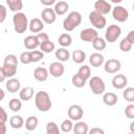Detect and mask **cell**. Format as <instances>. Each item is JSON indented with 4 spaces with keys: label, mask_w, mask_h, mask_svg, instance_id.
Here are the masks:
<instances>
[{
    "label": "cell",
    "mask_w": 134,
    "mask_h": 134,
    "mask_svg": "<svg viewBox=\"0 0 134 134\" xmlns=\"http://www.w3.org/2000/svg\"><path fill=\"white\" fill-rule=\"evenodd\" d=\"M121 68V63L120 61L116 60V59H109L105 65H104V69L107 73H116L119 69Z\"/></svg>",
    "instance_id": "9"
},
{
    "label": "cell",
    "mask_w": 134,
    "mask_h": 134,
    "mask_svg": "<svg viewBox=\"0 0 134 134\" xmlns=\"http://www.w3.org/2000/svg\"><path fill=\"white\" fill-rule=\"evenodd\" d=\"M68 9H69V4L66 1H59V2H55L54 3L53 10L59 16H62V15L66 14Z\"/></svg>",
    "instance_id": "20"
},
{
    "label": "cell",
    "mask_w": 134,
    "mask_h": 134,
    "mask_svg": "<svg viewBox=\"0 0 134 134\" xmlns=\"http://www.w3.org/2000/svg\"><path fill=\"white\" fill-rule=\"evenodd\" d=\"M65 71V68H64V65L61 63V62H53L49 65V69H48V72L54 76V77H60L63 75Z\"/></svg>",
    "instance_id": "13"
},
{
    "label": "cell",
    "mask_w": 134,
    "mask_h": 134,
    "mask_svg": "<svg viewBox=\"0 0 134 134\" xmlns=\"http://www.w3.org/2000/svg\"><path fill=\"white\" fill-rule=\"evenodd\" d=\"M39 124V120L36 116H28L25 120V128L27 131H34Z\"/></svg>",
    "instance_id": "29"
},
{
    "label": "cell",
    "mask_w": 134,
    "mask_h": 134,
    "mask_svg": "<svg viewBox=\"0 0 134 134\" xmlns=\"http://www.w3.org/2000/svg\"><path fill=\"white\" fill-rule=\"evenodd\" d=\"M40 2L45 6H51L57 2V0H40Z\"/></svg>",
    "instance_id": "48"
},
{
    "label": "cell",
    "mask_w": 134,
    "mask_h": 134,
    "mask_svg": "<svg viewBox=\"0 0 134 134\" xmlns=\"http://www.w3.org/2000/svg\"><path fill=\"white\" fill-rule=\"evenodd\" d=\"M92 45H93V48H94L95 50H97V51H102V50H104V49L106 48V46H107V42H106L105 39L97 37V38L92 42Z\"/></svg>",
    "instance_id": "31"
},
{
    "label": "cell",
    "mask_w": 134,
    "mask_h": 134,
    "mask_svg": "<svg viewBox=\"0 0 134 134\" xmlns=\"http://www.w3.org/2000/svg\"><path fill=\"white\" fill-rule=\"evenodd\" d=\"M126 39H127L130 43L134 44V30H131V31L128 34V36L126 37Z\"/></svg>",
    "instance_id": "49"
},
{
    "label": "cell",
    "mask_w": 134,
    "mask_h": 134,
    "mask_svg": "<svg viewBox=\"0 0 134 134\" xmlns=\"http://www.w3.org/2000/svg\"><path fill=\"white\" fill-rule=\"evenodd\" d=\"M122 96L124 98L129 102V103H133L134 102V88L133 87H128L125 89V91L122 92Z\"/></svg>",
    "instance_id": "36"
},
{
    "label": "cell",
    "mask_w": 134,
    "mask_h": 134,
    "mask_svg": "<svg viewBox=\"0 0 134 134\" xmlns=\"http://www.w3.org/2000/svg\"><path fill=\"white\" fill-rule=\"evenodd\" d=\"M71 82H72L73 86L76 87V88H82V87H84L85 84H86V80H84L79 73H75V74L72 76Z\"/></svg>",
    "instance_id": "34"
},
{
    "label": "cell",
    "mask_w": 134,
    "mask_h": 134,
    "mask_svg": "<svg viewBox=\"0 0 134 134\" xmlns=\"http://www.w3.org/2000/svg\"><path fill=\"white\" fill-rule=\"evenodd\" d=\"M132 46H133V44L130 43L126 38H124V39L120 41V43H119V48H120V50L124 51V52L130 51V50L132 49Z\"/></svg>",
    "instance_id": "40"
},
{
    "label": "cell",
    "mask_w": 134,
    "mask_h": 134,
    "mask_svg": "<svg viewBox=\"0 0 134 134\" xmlns=\"http://www.w3.org/2000/svg\"><path fill=\"white\" fill-rule=\"evenodd\" d=\"M34 96V88L32 87H24L22 89L19 90V97L21 100L27 102L29 99H31V97Z\"/></svg>",
    "instance_id": "18"
},
{
    "label": "cell",
    "mask_w": 134,
    "mask_h": 134,
    "mask_svg": "<svg viewBox=\"0 0 134 134\" xmlns=\"http://www.w3.org/2000/svg\"><path fill=\"white\" fill-rule=\"evenodd\" d=\"M112 6L106 0H96L94 3V10L99 13L100 15H107L111 12Z\"/></svg>",
    "instance_id": "10"
},
{
    "label": "cell",
    "mask_w": 134,
    "mask_h": 134,
    "mask_svg": "<svg viewBox=\"0 0 134 134\" xmlns=\"http://www.w3.org/2000/svg\"><path fill=\"white\" fill-rule=\"evenodd\" d=\"M112 16H113V18L116 21H118V22H125L129 18V12L124 6L116 5L115 7L112 8Z\"/></svg>",
    "instance_id": "7"
},
{
    "label": "cell",
    "mask_w": 134,
    "mask_h": 134,
    "mask_svg": "<svg viewBox=\"0 0 134 134\" xmlns=\"http://www.w3.org/2000/svg\"><path fill=\"white\" fill-rule=\"evenodd\" d=\"M41 17H42V21L46 24H52L57 20V14L54 13L53 8L50 7L44 8L41 13Z\"/></svg>",
    "instance_id": "11"
},
{
    "label": "cell",
    "mask_w": 134,
    "mask_h": 134,
    "mask_svg": "<svg viewBox=\"0 0 134 134\" xmlns=\"http://www.w3.org/2000/svg\"><path fill=\"white\" fill-rule=\"evenodd\" d=\"M73 128V124L71 119H64L61 124V131L64 133H69L70 131H72Z\"/></svg>",
    "instance_id": "38"
},
{
    "label": "cell",
    "mask_w": 134,
    "mask_h": 134,
    "mask_svg": "<svg viewBox=\"0 0 134 134\" xmlns=\"http://www.w3.org/2000/svg\"><path fill=\"white\" fill-rule=\"evenodd\" d=\"M48 70L44 67H37L34 71V77L39 82H45L48 79Z\"/></svg>",
    "instance_id": "17"
},
{
    "label": "cell",
    "mask_w": 134,
    "mask_h": 134,
    "mask_svg": "<svg viewBox=\"0 0 134 134\" xmlns=\"http://www.w3.org/2000/svg\"><path fill=\"white\" fill-rule=\"evenodd\" d=\"M5 87L7 89L8 92L10 93H16L20 90L21 88V84H20V81L18 79H15V77H9V80L6 82L5 84Z\"/></svg>",
    "instance_id": "16"
},
{
    "label": "cell",
    "mask_w": 134,
    "mask_h": 134,
    "mask_svg": "<svg viewBox=\"0 0 134 134\" xmlns=\"http://www.w3.org/2000/svg\"><path fill=\"white\" fill-rule=\"evenodd\" d=\"M43 58H44V52H42L41 50H32V51H30V62L31 63L39 62Z\"/></svg>",
    "instance_id": "39"
},
{
    "label": "cell",
    "mask_w": 134,
    "mask_h": 134,
    "mask_svg": "<svg viewBox=\"0 0 134 134\" xmlns=\"http://www.w3.org/2000/svg\"><path fill=\"white\" fill-rule=\"evenodd\" d=\"M117 100H118V97L113 92H106L103 95V102L107 106H114V105H116Z\"/></svg>",
    "instance_id": "22"
},
{
    "label": "cell",
    "mask_w": 134,
    "mask_h": 134,
    "mask_svg": "<svg viewBox=\"0 0 134 134\" xmlns=\"http://www.w3.org/2000/svg\"><path fill=\"white\" fill-rule=\"evenodd\" d=\"M89 63L92 67H99L104 63V55L99 52H94L89 57Z\"/></svg>",
    "instance_id": "19"
},
{
    "label": "cell",
    "mask_w": 134,
    "mask_h": 134,
    "mask_svg": "<svg viewBox=\"0 0 134 134\" xmlns=\"http://www.w3.org/2000/svg\"><path fill=\"white\" fill-rule=\"evenodd\" d=\"M6 3L8 5V8L14 13L20 12L23 8L22 0H6Z\"/></svg>",
    "instance_id": "26"
},
{
    "label": "cell",
    "mask_w": 134,
    "mask_h": 134,
    "mask_svg": "<svg viewBox=\"0 0 134 134\" xmlns=\"http://www.w3.org/2000/svg\"><path fill=\"white\" fill-rule=\"evenodd\" d=\"M54 54H55V58L59 60V62H66L70 58V53H69V51L65 47L57 49Z\"/></svg>",
    "instance_id": "23"
},
{
    "label": "cell",
    "mask_w": 134,
    "mask_h": 134,
    "mask_svg": "<svg viewBox=\"0 0 134 134\" xmlns=\"http://www.w3.org/2000/svg\"><path fill=\"white\" fill-rule=\"evenodd\" d=\"M77 73H79L84 80L87 81V80L90 77V75H91V69H90V67H89L88 65H83V66L80 67Z\"/></svg>",
    "instance_id": "35"
},
{
    "label": "cell",
    "mask_w": 134,
    "mask_h": 134,
    "mask_svg": "<svg viewBox=\"0 0 134 134\" xmlns=\"http://www.w3.org/2000/svg\"><path fill=\"white\" fill-rule=\"evenodd\" d=\"M3 64H7V65H15V66H18V59L15 54H7L5 58H4V61H3Z\"/></svg>",
    "instance_id": "41"
},
{
    "label": "cell",
    "mask_w": 134,
    "mask_h": 134,
    "mask_svg": "<svg viewBox=\"0 0 134 134\" xmlns=\"http://www.w3.org/2000/svg\"><path fill=\"white\" fill-rule=\"evenodd\" d=\"M5 133H6L5 122H0V134H5Z\"/></svg>",
    "instance_id": "50"
},
{
    "label": "cell",
    "mask_w": 134,
    "mask_h": 134,
    "mask_svg": "<svg viewBox=\"0 0 134 134\" xmlns=\"http://www.w3.org/2000/svg\"><path fill=\"white\" fill-rule=\"evenodd\" d=\"M39 45H40V43L37 40L36 36H28L24 39V46H25V48H27L29 50L36 49L37 47H39Z\"/></svg>",
    "instance_id": "21"
},
{
    "label": "cell",
    "mask_w": 134,
    "mask_h": 134,
    "mask_svg": "<svg viewBox=\"0 0 134 134\" xmlns=\"http://www.w3.org/2000/svg\"><path fill=\"white\" fill-rule=\"evenodd\" d=\"M2 68H3L4 74H5L6 77H13L16 74V72H17V66H15V65L3 64Z\"/></svg>",
    "instance_id": "32"
},
{
    "label": "cell",
    "mask_w": 134,
    "mask_h": 134,
    "mask_svg": "<svg viewBox=\"0 0 134 134\" xmlns=\"http://www.w3.org/2000/svg\"><path fill=\"white\" fill-rule=\"evenodd\" d=\"M120 34H121V28L118 25L115 24L109 25L105 32V40L109 43H114L119 38Z\"/></svg>",
    "instance_id": "5"
},
{
    "label": "cell",
    "mask_w": 134,
    "mask_h": 134,
    "mask_svg": "<svg viewBox=\"0 0 134 134\" xmlns=\"http://www.w3.org/2000/svg\"><path fill=\"white\" fill-rule=\"evenodd\" d=\"M128 84V79L124 74H117L112 79V86L115 89H122L127 86Z\"/></svg>",
    "instance_id": "15"
},
{
    "label": "cell",
    "mask_w": 134,
    "mask_h": 134,
    "mask_svg": "<svg viewBox=\"0 0 134 134\" xmlns=\"http://www.w3.org/2000/svg\"><path fill=\"white\" fill-rule=\"evenodd\" d=\"M43 28H44V23L39 18H34L28 23V29L34 34H38V32L42 31Z\"/></svg>",
    "instance_id": "14"
},
{
    "label": "cell",
    "mask_w": 134,
    "mask_h": 134,
    "mask_svg": "<svg viewBox=\"0 0 134 134\" xmlns=\"http://www.w3.org/2000/svg\"><path fill=\"white\" fill-rule=\"evenodd\" d=\"M13 22H14V29L17 34H23L28 28V20L24 13L17 12L13 16Z\"/></svg>",
    "instance_id": "2"
},
{
    "label": "cell",
    "mask_w": 134,
    "mask_h": 134,
    "mask_svg": "<svg viewBox=\"0 0 134 134\" xmlns=\"http://www.w3.org/2000/svg\"><path fill=\"white\" fill-rule=\"evenodd\" d=\"M89 21L90 23L97 29H102L106 26V18L104 17V15H100L99 13L95 12V10H92L90 14H89Z\"/></svg>",
    "instance_id": "6"
},
{
    "label": "cell",
    "mask_w": 134,
    "mask_h": 134,
    "mask_svg": "<svg viewBox=\"0 0 134 134\" xmlns=\"http://www.w3.org/2000/svg\"><path fill=\"white\" fill-rule=\"evenodd\" d=\"M35 104L39 111L47 112L51 109L52 103L50 100V96L46 91H39L35 96Z\"/></svg>",
    "instance_id": "1"
},
{
    "label": "cell",
    "mask_w": 134,
    "mask_h": 134,
    "mask_svg": "<svg viewBox=\"0 0 134 134\" xmlns=\"http://www.w3.org/2000/svg\"><path fill=\"white\" fill-rule=\"evenodd\" d=\"M19 59H20V62L22 64H24V65L31 63L30 62V51H24V52H22L20 54V58Z\"/></svg>",
    "instance_id": "42"
},
{
    "label": "cell",
    "mask_w": 134,
    "mask_h": 134,
    "mask_svg": "<svg viewBox=\"0 0 134 134\" xmlns=\"http://www.w3.org/2000/svg\"><path fill=\"white\" fill-rule=\"evenodd\" d=\"M71 57H72L73 62L76 63V64H82V63L86 60V53H85L83 50H81V49L74 50V51L72 52Z\"/></svg>",
    "instance_id": "28"
},
{
    "label": "cell",
    "mask_w": 134,
    "mask_h": 134,
    "mask_svg": "<svg viewBox=\"0 0 134 134\" xmlns=\"http://www.w3.org/2000/svg\"><path fill=\"white\" fill-rule=\"evenodd\" d=\"M36 38H37V40L39 41L40 44H41L42 42H44V41L49 40V36H48L46 32H43V31L38 32V35H36Z\"/></svg>",
    "instance_id": "44"
},
{
    "label": "cell",
    "mask_w": 134,
    "mask_h": 134,
    "mask_svg": "<svg viewBox=\"0 0 134 134\" xmlns=\"http://www.w3.org/2000/svg\"><path fill=\"white\" fill-rule=\"evenodd\" d=\"M72 130L75 134H87L89 131L88 125L84 121H77L75 125H73Z\"/></svg>",
    "instance_id": "24"
},
{
    "label": "cell",
    "mask_w": 134,
    "mask_h": 134,
    "mask_svg": "<svg viewBox=\"0 0 134 134\" xmlns=\"http://www.w3.org/2000/svg\"><path fill=\"white\" fill-rule=\"evenodd\" d=\"M9 125L13 129H20L24 125V119L20 115H14L9 119Z\"/></svg>",
    "instance_id": "25"
},
{
    "label": "cell",
    "mask_w": 134,
    "mask_h": 134,
    "mask_svg": "<svg viewBox=\"0 0 134 134\" xmlns=\"http://www.w3.org/2000/svg\"><path fill=\"white\" fill-rule=\"evenodd\" d=\"M5 97V92L3 91V89H1L0 88V102L1 100H3V98Z\"/></svg>",
    "instance_id": "52"
},
{
    "label": "cell",
    "mask_w": 134,
    "mask_h": 134,
    "mask_svg": "<svg viewBox=\"0 0 134 134\" xmlns=\"http://www.w3.org/2000/svg\"><path fill=\"white\" fill-rule=\"evenodd\" d=\"M7 119H8L7 113L5 112V110L2 107H0V122H6Z\"/></svg>",
    "instance_id": "46"
},
{
    "label": "cell",
    "mask_w": 134,
    "mask_h": 134,
    "mask_svg": "<svg viewBox=\"0 0 134 134\" xmlns=\"http://www.w3.org/2000/svg\"><path fill=\"white\" fill-rule=\"evenodd\" d=\"M6 14H7V13H6L5 6L2 5V4H0V24L5 21V19H6Z\"/></svg>",
    "instance_id": "45"
},
{
    "label": "cell",
    "mask_w": 134,
    "mask_h": 134,
    "mask_svg": "<svg viewBox=\"0 0 134 134\" xmlns=\"http://www.w3.org/2000/svg\"><path fill=\"white\" fill-rule=\"evenodd\" d=\"M125 115L128 118H130V119L134 118V105L133 104H130V105H128L126 107V109H125Z\"/></svg>",
    "instance_id": "43"
},
{
    "label": "cell",
    "mask_w": 134,
    "mask_h": 134,
    "mask_svg": "<svg viewBox=\"0 0 134 134\" xmlns=\"http://www.w3.org/2000/svg\"><path fill=\"white\" fill-rule=\"evenodd\" d=\"M39 47H40L41 51L44 52V53H50V52H52V51L54 50V48H55L54 43L51 42L50 40H47V41L42 42V43L39 45Z\"/></svg>",
    "instance_id": "27"
},
{
    "label": "cell",
    "mask_w": 134,
    "mask_h": 134,
    "mask_svg": "<svg viewBox=\"0 0 134 134\" xmlns=\"http://www.w3.org/2000/svg\"><path fill=\"white\" fill-rule=\"evenodd\" d=\"M5 79H6V76H5V74H4L3 68H2V67H0V83L4 82V80H5Z\"/></svg>",
    "instance_id": "51"
},
{
    "label": "cell",
    "mask_w": 134,
    "mask_h": 134,
    "mask_svg": "<svg viewBox=\"0 0 134 134\" xmlns=\"http://www.w3.org/2000/svg\"><path fill=\"white\" fill-rule=\"evenodd\" d=\"M111 2H113V3H116V4H118V3H121V2H122V0H111Z\"/></svg>",
    "instance_id": "54"
},
{
    "label": "cell",
    "mask_w": 134,
    "mask_h": 134,
    "mask_svg": "<svg viewBox=\"0 0 134 134\" xmlns=\"http://www.w3.org/2000/svg\"><path fill=\"white\" fill-rule=\"evenodd\" d=\"M46 133L47 134H60V130L58 125L54 121H49L46 125Z\"/></svg>",
    "instance_id": "37"
},
{
    "label": "cell",
    "mask_w": 134,
    "mask_h": 134,
    "mask_svg": "<svg viewBox=\"0 0 134 134\" xmlns=\"http://www.w3.org/2000/svg\"><path fill=\"white\" fill-rule=\"evenodd\" d=\"M67 114H68L69 119H71V120H80L84 115V111H83V109H82V107L80 105H71L68 108Z\"/></svg>",
    "instance_id": "8"
},
{
    "label": "cell",
    "mask_w": 134,
    "mask_h": 134,
    "mask_svg": "<svg viewBox=\"0 0 134 134\" xmlns=\"http://www.w3.org/2000/svg\"><path fill=\"white\" fill-rule=\"evenodd\" d=\"M82 22V15L79 12H71L63 21V27L67 31H72Z\"/></svg>",
    "instance_id": "3"
},
{
    "label": "cell",
    "mask_w": 134,
    "mask_h": 134,
    "mask_svg": "<svg viewBox=\"0 0 134 134\" xmlns=\"http://www.w3.org/2000/svg\"><path fill=\"white\" fill-rule=\"evenodd\" d=\"M89 86H90L92 93H94L96 95L103 94L105 92V89H106V85L99 76H92L89 80Z\"/></svg>",
    "instance_id": "4"
},
{
    "label": "cell",
    "mask_w": 134,
    "mask_h": 134,
    "mask_svg": "<svg viewBox=\"0 0 134 134\" xmlns=\"http://www.w3.org/2000/svg\"><path fill=\"white\" fill-rule=\"evenodd\" d=\"M130 130L132 133H134V122H131L130 124Z\"/></svg>",
    "instance_id": "53"
},
{
    "label": "cell",
    "mask_w": 134,
    "mask_h": 134,
    "mask_svg": "<svg viewBox=\"0 0 134 134\" xmlns=\"http://www.w3.org/2000/svg\"><path fill=\"white\" fill-rule=\"evenodd\" d=\"M88 133H90V134H104L105 132L100 128H93L90 131H88Z\"/></svg>",
    "instance_id": "47"
},
{
    "label": "cell",
    "mask_w": 134,
    "mask_h": 134,
    "mask_svg": "<svg viewBox=\"0 0 134 134\" xmlns=\"http://www.w3.org/2000/svg\"><path fill=\"white\" fill-rule=\"evenodd\" d=\"M97 37H98V34L93 28H85L80 34V38L84 42H91L92 43Z\"/></svg>",
    "instance_id": "12"
},
{
    "label": "cell",
    "mask_w": 134,
    "mask_h": 134,
    "mask_svg": "<svg viewBox=\"0 0 134 134\" xmlns=\"http://www.w3.org/2000/svg\"><path fill=\"white\" fill-rule=\"evenodd\" d=\"M72 43V38L69 34H62L59 37V44L62 47H68Z\"/></svg>",
    "instance_id": "30"
},
{
    "label": "cell",
    "mask_w": 134,
    "mask_h": 134,
    "mask_svg": "<svg viewBox=\"0 0 134 134\" xmlns=\"http://www.w3.org/2000/svg\"><path fill=\"white\" fill-rule=\"evenodd\" d=\"M8 107H9V109H10L12 111L18 112V111H20L21 108H22V102H21V99H19V98H12V99L9 100V103H8Z\"/></svg>",
    "instance_id": "33"
}]
</instances>
